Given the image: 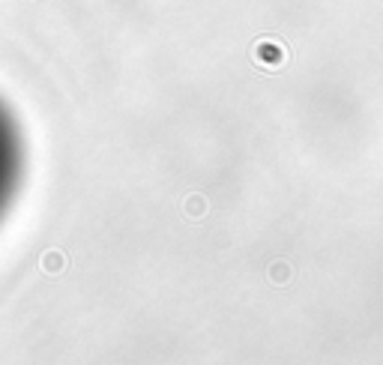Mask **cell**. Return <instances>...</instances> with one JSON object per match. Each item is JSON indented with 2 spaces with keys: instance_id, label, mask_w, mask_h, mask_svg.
I'll return each mask as SVG.
<instances>
[{
  "instance_id": "cell-1",
  "label": "cell",
  "mask_w": 383,
  "mask_h": 365,
  "mask_svg": "<svg viewBox=\"0 0 383 365\" xmlns=\"http://www.w3.org/2000/svg\"><path fill=\"white\" fill-rule=\"evenodd\" d=\"M21 162H24V150H21V135L12 120V114L0 105V216L9 207L18 180H21Z\"/></svg>"
}]
</instances>
